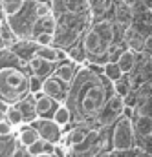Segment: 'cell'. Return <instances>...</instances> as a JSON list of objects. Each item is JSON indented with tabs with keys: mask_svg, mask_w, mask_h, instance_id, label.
Instances as JSON below:
<instances>
[{
	"mask_svg": "<svg viewBox=\"0 0 152 157\" xmlns=\"http://www.w3.org/2000/svg\"><path fill=\"white\" fill-rule=\"evenodd\" d=\"M38 137V132L33 128V126H30V128H24V130H20V135H18V141H20V144L22 146H30L33 141H37Z\"/></svg>",
	"mask_w": 152,
	"mask_h": 157,
	"instance_id": "obj_18",
	"label": "cell"
},
{
	"mask_svg": "<svg viewBox=\"0 0 152 157\" xmlns=\"http://www.w3.org/2000/svg\"><path fill=\"white\" fill-rule=\"evenodd\" d=\"M134 130L143 137V139H150V132H152V124H150V115H138Z\"/></svg>",
	"mask_w": 152,
	"mask_h": 157,
	"instance_id": "obj_14",
	"label": "cell"
},
{
	"mask_svg": "<svg viewBox=\"0 0 152 157\" xmlns=\"http://www.w3.org/2000/svg\"><path fill=\"white\" fill-rule=\"evenodd\" d=\"M0 26H2V20H0Z\"/></svg>",
	"mask_w": 152,
	"mask_h": 157,
	"instance_id": "obj_34",
	"label": "cell"
},
{
	"mask_svg": "<svg viewBox=\"0 0 152 157\" xmlns=\"http://www.w3.org/2000/svg\"><path fill=\"white\" fill-rule=\"evenodd\" d=\"M28 86H30V93H33V91H37V90H42V77L31 75L30 80H28Z\"/></svg>",
	"mask_w": 152,
	"mask_h": 157,
	"instance_id": "obj_28",
	"label": "cell"
},
{
	"mask_svg": "<svg viewBox=\"0 0 152 157\" xmlns=\"http://www.w3.org/2000/svg\"><path fill=\"white\" fill-rule=\"evenodd\" d=\"M40 20V28H42V31H48V33H55V29H57V20H55V17L50 13V15H46V17H42V18H38Z\"/></svg>",
	"mask_w": 152,
	"mask_h": 157,
	"instance_id": "obj_25",
	"label": "cell"
},
{
	"mask_svg": "<svg viewBox=\"0 0 152 157\" xmlns=\"http://www.w3.org/2000/svg\"><path fill=\"white\" fill-rule=\"evenodd\" d=\"M35 110H37L38 115H48L53 110V99H50L48 95L40 97L38 101H35Z\"/></svg>",
	"mask_w": 152,
	"mask_h": 157,
	"instance_id": "obj_21",
	"label": "cell"
},
{
	"mask_svg": "<svg viewBox=\"0 0 152 157\" xmlns=\"http://www.w3.org/2000/svg\"><path fill=\"white\" fill-rule=\"evenodd\" d=\"M33 157H53V154H46V152H42V154H37V155Z\"/></svg>",
	"mask_w": 152,
	"mask_h": 157,
	"instance_id": "obj_31",
	"label": "cell"
},
{
	"mask_svg": "<svg viewBox=\"0 0 152 157\" xmlns=\"http://www.w3.org/2000/svg\"><path fill=\"white\" fill-rule=\"evenodd\" d=\"M70 84H72L70 102H72V106L77 104L79 115L84 119L99 115L106 99H108L106 97V88L103 86V82L94 73H90L88 70H81L77 80L75 82L72 80Z\"/></svg>",
	"mask_w": 152,
	"mask_h": 157,
	"instance_id": "obj_1",
	"label": "cell"
},
{
	"mask_svg": "<svg viewBox=\"0 0 152 157\" xmlns=\"http://www.w3.org/2000/svg\"><path fill=\"white\" fill-rule=\"evenodd\" d=\"M136 144V130L134 121L130 117L119 115L114 121V132H112V146L117 152H128Z\"/></svg>",
	"mask_w": 152,
	"mask_h": 157,
	"instance_id": "obj_3",
	"label": "cell"
},
{
	"mask_svg": "<svg viewBox=\"0 0 152 157\" xmlns=\"http://www.w3.org/2000/svg\"><path fill=\"white\" fill-rule=\"evenodd\" d=\"M26 148H28V152H26V154H28L30 157L37 155V154H42V152H44V139H40V137H38L37 141H33V143H31L30 146H26Z\"/></svg>",
	"mask_w": 152,
	"mask_h": 157,
	"instance_id": "obj_26",
	"label": "cell"
},
{
	"mask_svg": "<svg viewBox=\"0 0 152 157\" xmlns=\"http://www.w3.org/2000/svg\"><path fill=\"white\" fill-rule=\"evenodd\" d=\"M24 7V0H0V11L4 17H15Z\"/></svg>",
	"mask_w": 152,
	"mask_h": 157,
	"instance_id": "obj_13",
	"label": "cell"
},
{
	"mask_svg": "<svg viewBox=\"0 0 152 157\" xmlns=\"http://www.w3.org/2000/svg\"><path fill=\"white\" fill-rule=\"evenodd\" d=\"M105 75H106V78H110V80H117V78L123 77L119 66L115 64L114 60H106V64H105Z\"/></svg>",
	"mask_w": 152,
	"mask_h": 157,
	"instance_id": "obj_23",
	"label": "cell"
},
{
	"mask_svg": "<svg viewBox=\"0 0 152 157\" xmlns=\"http://www.w3.org/2000/svg\"><path fill=\"white\" fill-rule=\"evenodd\" d=\"M42 91L44 95H48L50 99L57 101V102H62L66 101V88L64 84L55 77H48V78H42Z\"/></svg>",
	"mask_w": 152,
	"mask_h": 157,
	"instance_id": "obj_5",
	"label": "cell"
},
{
	"mask_svg": "<svg viewBox=\"0 0 152 157\" xmlns=\"http://www.w3.org/2000/svg\"><path fill=\"white\" fill-rule=\"evenodd\" d=\"M141 155H143V157H150V154H149V155H147V154H141Z\"/></svg>",
	"mask_w": 152,
	"mask_h": 157,
	"instance_id": "obj_33",
	"label": "cell"
},
{
	"mask_svg": "<svg viewBox=\"0 0 152 157\" xmlns=\"http://www.w3.org/2000/svg\"><path fill=\"white\" fill-rule=\"evenodd\" d=\"M11 132H13V124L7 119L0 117V135H11Z\"/></svg>",
	"mask_w": 152,
	"mask_h": 157,
	"instance_id": "obj_29",
	"label": "cell"
},
{
	"mask_svg": "<svg viewBox=\"0 0 152 157\" xmlns=\"http://www.w3.org/2000/svg\"><path fill=\"white\" fill-rule=\"evenodd\" d=\"M70 121H72V112H70L68 106H59V108L53 112V122H57L61 128L66 126Z\"/></svg>",
	"mask_w": 152,
	"mask_h": 157,
	"instance_id": "obj_17",
	"label": "cell"
},
{
	"mask_svg": "<svg viewBox=\"0 0 152 157\" xmlns=\"http://www.w3.org/2000/svg\"><path fill=\"white\" fill-rule=\"evenodd\" d=\"M99 157H110V154H108V152H103V154H101Z\"/></svg>",
	"mask_w": 152,
	"mask_h": 157,
	"instance_id": "obj_32",
	"label": "cell"
},
{
	"mask_svg": "<svg viewBox=\"0 0 152 157\" xmlns=\"http://www.w3.org/2000/svg\"><path fill=\"white\" fill-rule=\"evenodd\" d=\"M82 48H84V53H88V55H105V53H106V48L103 46L99 35H97L92 28H90L88 31H84Z\"/></svg>",
	"mask_w": 152,
	"mask_h": 157,
	"instance_id": "obj_6",
	"label": "cell"
},
{
	"mask_svg": "<svg viewBox=\"0 0 152 157\" xmlns=\"http://www.w3.org/2000/svg\"><path fill=\"white\" fill-rule=\"evenodd\" d=\"M28 68L31 71V75H37V77H46L53 71V62H48L44 59H40L37 55H31L30 60H28Z\"/></svg>",
	"mask_w": 152,
	"mask_h": 157,
	"instance_id": "obj_8",
	"label": "cell"
},
{
	"mask_svg": "<svg viewBox=\"0 0 152 157\" xmlns=\"http://www.w3.org/2000/svg\"><path fill=\"white\" fill-rule=\"evenodd\" d=\"M114 90H115V95L125 97V95L132 90V82L121 77V78H117V80H114Z\"/></svg>",
	"mask_w": 152,
	"mask_h": 157,
	"instance_id": "obj_24",
	"label": "cell"
},
{
	"mask_svg": "<svg viewBox=\"0 0 152 157\" xmlns=\"http://www.w3.org/2000/svg\"><path fill=\"white\" fill-rule=\"evenodd\" d=\"M6 119H7L13 126H18V124H22V122H24L22 113H20V110H18V106H17V104H11V106L6 110Z\"/></svg>",
	"mask_w": 152,
	"mask_h": 157,
	"instance_id": "obj_22",
	"label": "cell"
},
{
	"mask_svg": "<svg viewBox=\"0 0 152 157\" xmlns=\"http://www.w3.org/2000/svg\"><path fill=\"white\" fill-rule=\"evenodd\" d=\"M115 64L119 66V70H121L123 75H125V73H132L134 68L138 66V53L132 51V49H125V51L119 53Z\"/></svg>",
	"mask_w": 152,
	"mask_h": 157,
	"instance_id": "obj_9",
	"label": "cell"
},
{
	"mask_svg": "<svg viewBox=\"0 0 152 157\" xmlns=\"http://www.w3.org/2000/svg\"><path fill=\"white\" fill-rule=\"evenodd\" d=\"M33 55H37V57H40V59L48 60V62H53V64H55V62H59L61 59H66V55H64L61 49L53 48L51 44H50V46H37Z\"/></svg>",
	"mask_w": 152,
	"mask_h": 157,
	"instance_id": "obj_10",
	"label": "cell"
},
{
	"mask_svg": "<svg viewBox=\"0 0 152 157\" xmlns=\"http://www.w3.org/2000/svg\"><path fill=\"white\" fill-rule=\"evenodd\" d=\"M92 29L99 35V39H101V42H103L105 48H108V46L114 44L115 31H114V24H112L110 20H99Z\"/></svg>",
	"mask_w": 152,
	"mask_h": 157,
	"instance_id": "obj_7",
	"label": "cell"
},
{
	"mask_svg": "<svg viewBox=\"0 0 152 157\" xmlns=\"http://www.w3.org/2000/svg\"><path fill=\"white\" fill-rule=\"evenodd\" d=\"M53 154H55L57 157H64V150L59 148V146H53Z\"/></svg>",
	"mask_w": 152,
	"mask_h": 157,
	"instance_id": "obj_30",
	"label": "cell"
},
{
	"mask_svg": "<svg viewBox=\"0 0 152 157\" xmlns=\"http://www.w3.org/2000/svg\"><path fill=\"white\" fill-rule=\"evenodd\" d=\"M31 126L38 132L40 139L53 143V144H57L61 141V126L57 122L48 121V119H35V121H31Z\"/></svg>",
	"mask_w": 152,
	"mask_h": 157,
	"instance_id": "obj_4",
	"label": "cell"
},
{
	"mask_svg": "<svg viewBox=\"0 0 152 157\" xmlns=\"http://www.w3.org/2000/svg\"><path fill=\"white\" fill-rule=\"evenodd\" d=\"M53 35H55V33L40 31V33L37 35V44H38V46H50V44H53V40H55Z\"/></svg>",
	"mask_w": 152,
	"mask_h": 157,
	"instance_id": "obj_27",
	"label": "cell"
},
{
	"mask_svg": "<svg viewBox=\"0 0 152 157\" xmlns=\"http://www.w3.org/2000/svg\"><path fill=\"white\" fill-rule=\"evenodd\" d=\"M105 104H106L105 108H106L108 112H112V113H115V115H121V112H123V108H125L123 97H119V95H112V97H108Z\"/></svg>",
	"mask_w": 152,
	"mask_h": 157,
	"instance_id": "obj_20",
	"label": "cell"
},
{
	"mask_svg": "<svg viewBox=\"0 0 152 157\" xmlns=\"http://www.w3.org/2000/svg\"><path fill=\"white\" fill-rule=\"evenodd\" d=\"M115 18H117V22H121V24H130V20L134 18L132 6H128L126 2L117 4V6H115Z\"/></svg>",
	"mask_w": 152,
	"mask_h": 157,
	"instance_id": "obj_15",
	"label": "cell"
},
{
	"mask_svg": "<svg viewBox=\"0 0 152 157\" xmlns=\"http://www.w3.org/2000/svg\"><path fill=\"white\" fill-rule=\"evenodd\" d=\"M17 106H18V110H20V113H22V119H24V122H31V121H35L38 117L37 110H35V102H33V99H30V97H24V99H20L18 102H15Z\"/></svg>",
	"mask_w": 152,
	"mask_h": 157,
	"instance_id": "obj_11",
	"label": "cell"
},
{
	"mask_svg": "<svg viewBox=\"0 0 152 157\" xmlns=\"http://www.w3.org/2000/svg\"><path fill=\"white\" fill-rule=\"evenodd\" d=\"M74 75H75V70L72 64H61L57 70H55V78H59L62 84H70L74 80Z\"/></svg>",
	"mask_w": 152,
	"mask_h": 157,
	"instance_id": "obj_16",
	"label": "cell"
},
{
	"mask_svg": "<svg viewBox=\"0 0 152 157\" xmlns=\"http://www.w3.org/2000/svg\"><path fill=\"white\" fill-rule=\"evenodd\" d=\"M28 80L30 77L15 66L0 68V101L15 104L20 99L28 97L30 95Z\"/></svg>",
	"mask_w": 152,
	"mask_h": 157,
	"instance_id": "obj_2",
	"label": "cell"
},
{
	"mask_svg": "<svg viewBox=\"0 0 152 157\" xmlns=\"http://www.w3.org/2000/svg\"><path fill=\"white\" fill-rule=\"evenodd\" d=\"M62 4V11L70 13V15H81L88 11V0H61Z\"/></svg>",
	"mask_w": 152,
	"mask_h": 157,
	"instance_id": "obj_12",
	"label": "cell"
},
{
	"mask_svg": "<svg viewBox=\"0 0 152 157\" xmlns=\"http://www.w3.org/2000/svg\"><path fill=\"white\" fill-rule=\"evenodd\" d=\"M66 137H68L66 141H68L70 146H79V144H82V143L88 139V132H84L82 128H75V130H72Z\"/></svg>",
	"mask_w": 152,
	"mask_h": 157,
	"instance_id": "obj_19",
	"label": "cell"
}]
</instances>
